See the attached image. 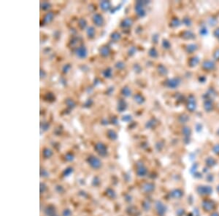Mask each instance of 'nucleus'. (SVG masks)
Masks as SVG:
<instances>
[{
  "label": "nucleus",
  "mask_w": 219,
  "mask_h": 216,
  "mask_svg": "<svg viewBox=\"0 0 219 216\" xmlns=\"http://www.w3.org/2000/svg\"><path fill=\"white\" fill-rule=\"evenodd\" d=\"M89 163L91 165V167L94 169H98L101 167V162L100 161L94 157H91L89 159Z\"/></svg>",
  "instance_id": "f257e3e1"
},
{
  "label": "nucleus",
  "mask_w": 219,
  "mask_h": 216,
  "mask_svg": "<svg viewBox=\"0 0 219 216\" xmlns=\"http://www.w3.org/2000/svg\"><path fill=\"white\" fill-rule=\"evenodd\" d=\"M200 191L199 192L201 194H209L212 191V189L210 186H200Z\"/></svg>",
  "instance_id": "f03ea898"
}]
</instances>
